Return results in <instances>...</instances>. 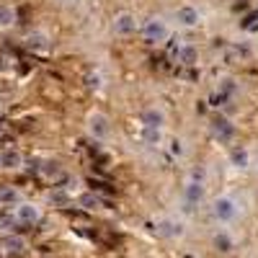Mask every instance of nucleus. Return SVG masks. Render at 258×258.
<instances>
[{"mask_svg": "<svg viewBox=\"0 0 258 258\" xmlns=\"http://www.w3.org/2000/svg\"><path fill=\"white\" fill-rule=\"evenodd\" d=\"M142 36L150 41V44H160V41H165L170 36V29H168V24L163 18H150L142 26Z\"/></svg>", "mask_w": 258, "mask_h": 258, "instance_id": "nucleus-1", "label": "nucleus"}, {"mask_svg": "<svg viewBox=\"0 0 258 258\" xmlns=\"http://www.w3.org/2000/svg\"><path fill=\"white\" fill-rule=\"evenodd\" d=\"M88 132H91V137H96L98 142L101 140H106L111 135V124H109V116L106 114H101V111H93V114H88Z\"/></svg>", "mask_w": 258, "mask_h": 258, "instance_id": "nucleus-2", "label": "nucleus"}, {"mask_svg": "<svg viewBox=\"0 0 258 258\" xmlns=\"http://www.w3.org/2000/svg\"><path fill=\"white\" fill-rule=\"evenodd\" d=\"M212 212H214V217H217L220 222H230V220H235V214H238V204H235L232 197H217L214 199Z\"/></svg>", "mask_w": 258, "mask_h": 258, "instance_id": "nucleus-3", "label": "nucleus"}, {"mask_svg": "<svg viewBox=\"0 0 258 258\" xmlns=\"http://www.w3.org/2000/svg\"><path fill=\"white\" fill-rule=\"evenodd\" d=\"M111 26H114L116 34H124V36H126V34H135V31H137V18H135L132 13H116Z\"/></svg>", "mask_w": 258, "mask_h": 258, "instance_id": "nucleus-4", "label": "nucleus"}, {"mask_svg": "<svg viewBox=\"0 0 258 258\" xmlns=\"http://www.w3.org/2000/svg\"><path fill=\"white\" fill-rule=\"evenodd\" d=\"M163 124H165V114L160 111V109H145V114H142V126L145 129H163Z\"/></svg>", "mask_w": 258, "mask_h": 258, "instance_id": "nucleus-5", "label": "nucleus"}, {"mask_svg": "<svg viewBox=\"0 0 258 258\" xmlns=\"http://www.w3.org/2000/svg\"><path fill=\"white\" fill-rule=\"evenodd\" d=\"M16 220H18V222H24V225H34V222H39V207H34V204H18V209H16Z\"/></svg>", "mask_w": 258, "mask_h": 258, "instance_id": "nucleus-6", "label": "nucleus"}, {"mask_svg": "<svg viewBox=\"0 0 258 258\" xmlns=\"http://www.w3.org/2000/svg\"><path fill=\"white\" fill-rule=\"evenodd\" d=\"M176 18H178V24H181V26H188V29H191V26H199V21H202L199 11H197V8H191V6L178 8Z\"/></svg>", "mask_w": 258, "mask_h": 258, "instance_id": "nucleus-7", "label": "nucleus"}, {"mask_svg": "<svg viewBox=\"0 0 258 258\" xmlns=\"http://www.w3.org/2000/svg\"><path fill=\"white\" fill-rule=\"evenodd\" d=\"M158 235L160 238H181L183 225L176 222V220H163V222H158Z\"/></svg>", "mask_w": 258, "mask_h": 258, "instance_id": "nucleus-8", "label": "nucleus"}, {"mask_svg": "<svg viewBox=\"0 0 258 258\" xmlns=\"http://www.w3.org/2000/svg\"><path fill=\"white\" fill-rule=\"evenodd\" d=\"M202 197H204V186L197 183V181H191V183L186 186V204H199Z\"/></svg>", "mask_w": 258, "mask_h": 258, "instance_id": "nucleus-9", "label": "nucleus"}, {"mask_svg": "<svg viewBox=\"0 0 258 258\" xmlns=\"http://www.w3.org/2000/svg\"><path fill=\"white\" fill-rule=\"evenodd\" d=\"M212 243H214V248H217L220 253H230V250L235 248L232 238H230V235H227L225 230H222V232H217V235H214V240H212Z\"/></svg>", "mask_w": 258, "mask_h": 258, "instance_id": "nucleus-10", "label": "nucleus"}, {"mask_svg": "<svg viewBox=\"0 0 258 258\" xmlns=\"http://www.w3.org/2000/svg\"><path fill=\"white\" fill-rule=\"evenodd\" d=\"M214 132H217L222 140H230L232 132H235V126H232L227 119H217V121H214Z\"/></svg>", "mask_w": 258, "mask_h": 258, "instance_id": "nucleus-11", "label": "nucleus"}, {"mask_svg": "<svg viewBox=\"0 0 258 258\" xmlns=\"http://www.w3.org/2000/svg\"><path fill=\"white\" fill-rule=\"evenodd\" d=\"M178 62H183V64H194V62H197V49H191V47L178 49Z\"/></svg>", "mask_w": 258, "mask_h": 258, "instance_id": "nucleus-12", "label": "nucleus"}, {"mask_svg": "<svg viewBox=\"0 0 258 258\" xmlns=\"http://www.w3.org/2000/svg\"><path fill=\"white\" fill-rule=\"evenodd\" d=\"M13 18H16L13 8H8V6H0V26H11V24H13Z\"/></svg>", "mask_w": 258, "mask_h": 258, "instance_id": "nucleus-13", "label": "nucleus"}, {"mask_svg": "<svg viewBox=\"0 0 258 258\" xmlns=\"http://www.w3.org/2000/svg\"><path fill=\"white\" fill-rule=\"evenodd\" d=\"M21 163V155L18 153H6V155H0V165H6V168H16Z\"/></svg>", "mask_w": 258, "mask_h": 258, "instance_id": "nucleus-14", "label": "nucleus"}, {"mask_svg": "<svg viewBox=\"0 0 258 258\" xmlns=\"http://www.w3.org/2000/svg\"><path fill=\"white\" fill-rule=\"evenodd\" d=\"M232 163L238 165V168H245V163H248V153H245V150H235V153H232Z\"/></svg>", "mask_w": 258, "mask_h": 258, "instance_id": "nucleus-15", "label": "nucleus"}, {"mask_svg": "<svg viewBox=\"0 0 258 258\" xmlns=\"http://www.w3.org/2000/svg\"><path fill=\"white\" fill-rule=\"evenodd\" d=\"M80 204L88 207V209H93V207H98L101 202H98V197H93V194H85V197H80Z\"/></svg>", "mask_w": 258, "mask_h": 258, "instance_id": "nucleus-16", "label": "nucleus"}, {"mask_svg": "<svg viewBox=\"0 0 258 258\" xmlns=\"http://www.w3.org/2000/svg\"><path fill=\"white\" fill-rule=\"evenodd\" d=\"M6 248L8 250H21V248H24V240H21V238H6Z\"/></svg>", "mask_w": 258, "mask_h": 258, "instance_id": "nucleus-17", "label": "nucleus"}, {"mask_svg": "<svg viewBox=\"0 0 258 258\" xmlns=\"http://www.w3.org/2000/svg\"><path fill=\"white\" fill-rule=\"evenodd\" d=\"M145 140L147 142H160V129H145Z\"/></svg>", "mask_w": 258, "mask_h": 258, "instance_id": "nucleus-18", "label": "nucleus"}, {"mask_svg": "<svg viewBox=\"0 0 258 258\" xmlns=\"http://www.w3.org/2000/svg\"><path fill=\"white\" fill-rule=\"evenodd\" d=\"M173 153H178V155L183 153V147H181V142H178V140H173Z\"/></svg>", "mask_w": 258, "mask_h": 258, "instance_id": "nucleus-19", "label": "nucleus"}]
</instances>
